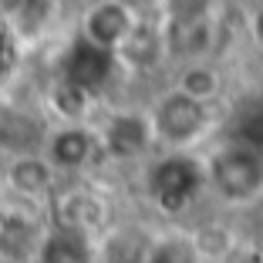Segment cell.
Instances as JSON below:
<instances>
[{
    "label": "cell",
    "mask_w": 263,
    "mask_h": 263,
    "mask_svg": "<svg viewBox=\"0 0 263 263\" xmlns=\"http://www.w3.org/2000/svg\"><path fill=\"white\" fill-rule=\"evenodd\" d=\"M209 10V0H172V24L176 27H199Z\"/></svg>",
    "instance_id": "obj_11"
},
{
    "label": "cell",
    "mask_w": 263,
    "mask_h": 263,
    "mask_svg": "<svg viewBox=\"0 0 263 263\" xmlns=\"http://www.w3.org/2000/svg\"><path fill=\"white\" fill-rule=\"evenodd\" d=\"M148 142V125L142 122V118H115L108 128V145L115 148L118 155H132V152H139L142 145Z\"/></svg>",
    "instance_id": "obj_7"
},
{
    "label": "cell",
    "mask_w": 263,
    "mask_h": 263,
    "mask_svg": "<svg viewBox=\"0 0 263 263\" xmlns=\"http://www.w3.org/2000/svg\"><path fill=\"white\" fill-rule=\"evenodd\" d=\"M41 263H91L88 247L78 233H54L41 250Z\"/></svg>",
    "instance_id": "obj_8"
},
{
    "label": "cell",
    "mask_w": 263,
    "mask_h": 263,
    "mask_svg": "<svg viewBox=\"0 0 263 263\" xmlns=\"http://www.w3.org/2000/svg\"><path fill=\"white\" fill-rule=\"evenodd\" d=\"M0 58H4V37H0Z\"/></svg>",
    "instance_id": "obj_13"
},
{
    "label": "cell",
    "mask_w": 263,
    "mask_h": 263,
    "mask_svg": "<svg viewBox=\"0 0 263 263\" xmlns=\"http://www.w3.org/2000/svg\"><path fill=\"white\" fill-rule=\"evenodd\" d=\"M111 74V51L91 44V41H78L68 51V61H64V85L78 88V91H91L98 88L105 78Z\"/></svg>",
    "instance_id": "obj_3"
},
{
    "label": "cell",
    "mask_w": 263,
    "mask_h": 263,
    "mask_svg": "<svg viewBox=\"0 0 263 263\" xmlns=\"http://www.w3.org/2000/svg\"><path fill=\"white\" fill-rule=\"evenodd\" d=\"M91 155V139H88L81 128H64L54 135V142H51V159H54L58 165H68V169H74V165H81Z\"/></svg>",
    "instance_id": "obj_6"
},
{
    "label": "cell",
    "mask_w": 263,
    "mask_h": 263,
    "mask_svg": "<svg viewBox=\"0 0 263 263\" xmlns=\"http://www.w3.org/2000/svg\"><path fill=\"white\" fill-rule=\"evenodd\" d=\"M155 263H176V260H172V256H165V253H162V256H159V260H155Z\"/></svg>",
    "instance_id": "obj_12"
},
{
    "label": "cell",
    "mask_w": 263,
    "mask_h": 263,
    "mask_svg": "<svg viewBox=\"0 0 263 263\" xmlns=\"http://www.w3.org/2000/svg\"><path fill=\"white\" fill-rule=\"evenodd\" d=\"M128 27H132L128 10L118 7V4H101V7H95L91 14H88V34H85V41L105 47V51H115V47L125 41Z\"/></svg>",
    "instance_id": "obj_5"
},
{
    "label": "cell",
    "mask_w": 263,
    "mask_h": 263,
    "mask_svg": "<svg viewBox=\"0 0 263 263\" xmlns=\"http://www.w3.org/2000/svg\"><path fill=\"white\" fill-rule=\"evenodd\" d=\"M209 176H213V182H216L226 196H250L263 182V165L247 148H223V152L213 159Z\"/></svg>",
    "instance_id": "obj_1"
},
{
    "label": "cell",
    "mask_w": 263,
    "mask_h": 263,
    "mask_svg": "<svg viewBox=\"0 0 263 263\" xmlns=\"http://www.w3.org/2000/svg\"><path fill=\"white\" fill-rule=\"evenodd\" d=\"M199 186H202V169L189 159H169L152 176V193L165 209L186 206Z\"/></svg>",
    "instance_id": "obj_2"
},
{
    "label": "cell",
    "mask_w": 263,
    "mask_h": 263,
    "mask_svg": "<svg viewBox=\"0 0 263 263\" xmlns=\"http://www.w3.org/2000/svg\"><path fill=\"white\" fill-rule=\"evenodd\" d=\"M236 132H240L247 152H253L256 159H260V155H263V108H250L247 115L240 118Z\"/></svg>",
    "instance_id": "obj_10"
},
{
    "label": "cell",
    "mask_w": 263,
    "mask_h": 263,
    "mask_svg": "<svg viewBox=\"0 0 263 263\" xmlns=\"http://www.w3.org/2000/svg\"><path fill=\"white\" fill-rule=\"evenodd\" d=\"M10 182L24 193H37V189L47 186V165L37 162V159H17L10 165Z\"/></svg>",
    "instance_id": "obj_9"
},
{
    "label": "cell",
    "mask_w": 263,
    "mask_h": 263,
    "mask_svg": "<svg viewBox=\"0 0 263 263\" xmlns=\"http://www.w3.org/2000/svg\"><path fill=\"white\" fill-rule=\"evenodd\" d=\"M202 122H206V111H202V101H196L193 95H169L159 108V132L172 142H189L199 135Z\"/></svg>",
    "instance_id": "obj_4"
}]
</instances>
